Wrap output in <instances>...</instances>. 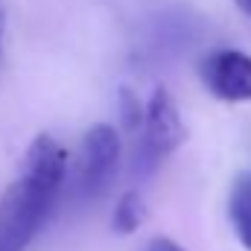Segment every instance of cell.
<instances>
[{"label": "cell", "instance_id": "6da1fadb", "mask_svg": "<svg viewBox=\"0 0 251 251\" xmlns=\"http://www.w3.org/2000/svg\"><path fill=\"white\" fill-rule=\"evenodd\" d=\"M67 152L53 134H38L18 167L15 181L0 196V251H26L59 201Z\"/></svg>", "mask_w": 251, "mask_h": 251}, {"label": "cell", "instance_id": "7a4b0ae2", "mask_svg": "<svg viewBox=\"0 0 251 251\" xmlns=\"http://www.w3.org/2000/svg\"><path fill=\"white\" fill-rule=\"evenodd\" d=\"M187 137L184 120L178 114L176 100L170 97L167 88H155L149 102H146V114L143 126L137 134V146L131 155V176L134 178H149Z\"/></svg>", "mask_w": 251, "mask_h": 251}, {"label": "cell", "instance_id": "3957f363", "mask_svg": "<svg viewBox=\"0 0 251 251\" xmlns=\"http://www.w3.org/2000/svg\"><path fill=\"white\" fill-rule=\"evenodd\" d=\"M120 167V134L108 123L91 126L82 134L79 152H76V181L73 190L82 201H97L105 196L117 178Z\"/></svg>", "mask_w": 251, "mask_h": 251}, {"label": "cell", "instance_id": "277c9868", "mask_svg": "<svg viewBox=\"0 0 251 251\" xmlns=\"http://www.w3.org/2000/svg\"><path fill=\"white\" fill-rule=\"evenodd\" d=\"M199 76L210 97L222 102H251V56L234 47L210 50L199 62Z\"/></svg>", "mask_w": 251, "mask_h": 251}, {"label": "cell", "instance_id": "5b68a950", "mask_svg": "<svg viewBox=\"0 0 251 251\" xmlns=\"http://www.w3.org/2000/svg\"><path fill=\"white\" fill-rule=\"evenodd\" d=\"M228 219L240 240V246L251 251V173H243L228 196Z\"/></svg>", "mask_w": 251, "mask_h": 251}, {"label": "cell", "instance_id": "8992f818", "mask_svg": "<svg viewBox=\"0 0 251 251\" xmlns=\"http://www.w3.org/2000/svg\"><path fill=\"white\" fill-rule=\"evenodd\" d=\"M143 222H146V201H143V196L137 190H126L117 199V204H114L111 228L126 237V234H134Z\"/></svg>", "mask_w": 251, "mask_h": 251}, {"label": "cell", "instance_id": "52a82bcc", "mask_svg": "<svg viewBox=\"0 0 251 251\" xmlns=\"http://www.w3.org/2000/svg\"><path fill=\"white\" fill-rule=\"evenodd\" d=\"M120 111H123V126L128 131H140V126H143V114H146V105H140V100L123 88L120 91Z\"/></svg>", "mask_w": 251, "mask_h": 251}, {"label": "cell", "instance_id": "ba28073f", "mask_svg": "<svg viewBox=\"0 0 251 251\" xmlns=\"http://www.w3.org/2000/svg\"><path fill=\"white\" fill-rule=\"evenodd\" d=\"M146 251H187V249L178 246V243L170 240V237H152V240L146 243Z\"/></svg>", "mask_w": 251, "mask_h": 251}, {"label": "cell", "instance_id": "9c48e42d", "mask_svg": "<svg viewBox=\"0 0 251 251\" xmlns=\"http://www.w3.org/2000/svg\"><path fill=\"white\" fill-rule=\"evenodd\" d=\"M234 3H237V6H240V9H243V12L251 18V0H234Z\"/></svg>", "mask_w": 251, "mask_h": 251}, {"label": "cell", "instance_id": "30bf717a", "mask_svg": "<svg viewBox=\"0 0 251 251\" xmlns=\"http://www.w3.org/2000/svg\"><path fill=\"white\" fill-rule=\"evenodd\" d=\"M0 38H3V24H0Z\"/></svg>", "mask_w": 251, "mask_h": 251}]
</instances>
